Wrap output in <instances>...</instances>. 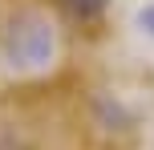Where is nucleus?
<instances>
[{"label": "nucleus", "mask_w": 154, "mask_h": 150, "mask_svg": "<svg viewBox=\"0 0 154 150\" xmlns=\"http://www.w3.org/2000/svg\"><path fill=\"white\" fill-rule=\"evenodd\" d=\"M8 53H12V65L20 69H37V65L53 61V32L41 16H24V20L12 24L8 32Z\"/></svg>", "instance_id": "nucleus-1"}, {"label": "nucleus", "mask_w": 154, "mask_h": 150, "mask_svg": "<svg viewBox=\"0 0 154 150\" xmlns=\"http://www.w3.org/2000/svg\"><path fill=\"white\" fill-rule=\"evenodd\" d=\"M65 4H69V12L73 16H93V12H101V8H106V0H65Z\"/></svg>", "instance_id": "nucleus-2"}, {"label": "nucleus", "mask_w": 154, "mask_h": 150, "mask_svg": "<svg viewBox=\"0 0 154 150\" xmlns=\"http://www.w3.org/2000/svg\"><path fill=\"white\" fill-rule=\"evenodd\" d=\"M138 29H142V32H150V37H154V0H150L146 8H138Z\"/></svg>", "instance_id": "nucleus-3"}]
</instances>
